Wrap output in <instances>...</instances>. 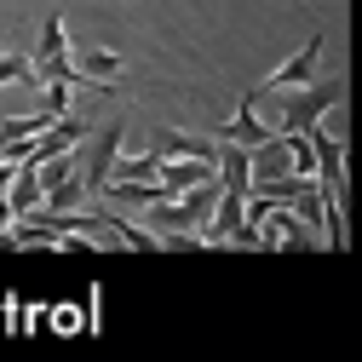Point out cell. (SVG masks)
<instances>
[{
  "instance_id": "cell-1",
  "label": "cell",
  "mask_w": 362,
  "mask_h": 362,
  "mask_svg": "<svg viewBox=\"0 0 362 362\" xmlns=\"http://www.w3.org/2000/svg\"><path fill=\"white\" fill-rule=\"evenodd\" d=\"M282 98V115H276V132H310L316 121H328V110L339 104V81H310L299 93H270Z\"/></svg>"
},
{
  "instance_id": "cell-2",
  "label": "cell",
  "mask_w": 362,
  "mask_h": 362,
  "mask_svg": "<svg viewBox=\"0 0 362 362\" xmlns=\"http://www.w3.org/2000/svg\"><path fill=\"white\" fill-rule=\"evenodd\" d=\"M35 75H40V86H47V81L86 86L81 69H75V52H69V35H64V18H58V12L40 23V40H35Z\"/></svg>"
},
{
  "instance_id": "cell-3",
  "label": "cell",
  "mask_w": 362,
  "mask_h": 362,
  "mask_svg": "<svg viewBox=\"0 0 362 362\" xmlns=\"http://www.w3.org/2000/svg\"><path fill=\"white\" fill-rule=\"evenodd\" d=\"M322 47H328V40H322V35H310L305 47L276 69V75H264V81L253 86V93H259V98H270V93H299V86H310V81H316V64H322Z\"/></svg>"
},
{
  "instance_id": "cell-4",
  "label": "cell",
  "mask_w": 362,
  "mask_h": 362,
  "mask_svg": "<svg viewBox=\"0 0 362 362\" xmlns=\"http://www.w3.org/2000/svg\"><path fill=\"white\" fill-rule=\"evenodd\" d=\"M213 139H218V144H242V150H259V144H270V139H276V127H264V121H259V98L247 93V98H242V110H236L230 121H224V127L213 132Z\"/></svg>"
},
{
  "instance_id": "cell-5",
  "label": "cell",
  "mask_w": 362,
  "mask_h": 362,
  "mask_svg": "<svg viewBox=\"0 0 362 362\" xmlns=\"http://www.w3.org/2000/svg\"><path fill=\"white\" fill-rule=\"evenodd\" d=\"M247 224V196H236V190H224L218 196V207H213V218H207V230H202V247H230V236Z\"/></svg>"
},
{
  "instance_id": "cell-6",
  "label": "cell",
  "mask_w": 362,
  "mask_h": 362,
  "mask_svg": "<svg viewBox=\"0 0 362 362\" xmlns=\"http://www.w3.org/2000/svg\"><path fill=\"white\" fill-rule=\"evenodd\" d=\"M115 161H121V121H110L104 132H98V144H93V156H86V190L93 196H104V185H110V173H115Z\"/></svg>"
},
{
  "instance_id": "cell-7",
  "label": "cell",
  "mask_w": 362,
  "mask_h": 362,
  "mask_svg": "<svg viewBox=\"0 0 362 362\" xmlns=\"http://www.w3.org/2000/svg\"><path fill=\"white\" fill-rule=\"evenodd\" d=\"M75 144H86V121H81V115H64V121H52V127L29 144V161L40 167V161H52V156H69Z\"/></svg>"
},
{
  "instance_id": "cell-8",
  "label": "cell",
  "mask_w": 362,
  "mask_h": 362,
  "mask_svg": "<svg viewBox=\"0 0 362 362\" xmlns=\"http://www.w3.org/2000/svg\"><path fill=\"white\" fill-rule=\"evenodd\" d=\"M218 185L236 190V196H253V150H242V144H218Z\"/></svg>"
},
{
  "instance_id": "cell-9",
  "label": "cell",
  "mask_w": 362,
  "mask_h": 362,
  "mask_svg": "<svg viewBox=\"0 0 362 362\" xmlns=\"http://www.w3.org/2000/svg\"><path fill=\"white\" fill-rule=\"evenodd\" d=\"M12 207H18V218H29V213H40V207H47V185H40V167L35 161H23L18 167V178H12Z\"/></svg>"
},
{
  "instance_id": "cell-10",
  "label": "cell",
  "mask_w": 362,
  "mask_h": 362,
  "mask_svg": "<svg viewBox=\"0 0 362 362\" xmlns=\"http://www.w3.org/2000/svg\"><path fill=\"white\" fill-rule=\"evenodd\" d=\"M75 69H81L86 86H115V81H121V52H110V47L75 52Z\"/></svg>"
},
{
  "instance_id": "cell-11",
  "label": "cell",
  "mask_w": 362,
  "mask_h": 362,
  "mask_svg": "<svg viewBox=\"0 0 362 362\" xmlns=\"http://www.w3.org/2000/svg\"><path fill=\"white\" fill-rule=\"evenodd\" d=\"M86 196H93V190H86V178L75 173L69 185H58V190H47V213H81V202H86Z\"/></svg>"
},
{
  "instance_id": "cell-12",
  "label": "cell",
  "mask_w": 362,
  "mask_h": 362,
  "mask_svg": "<svg viewBox=\"0 0 362 362\" xmlns=\"http://www.w3.org/2000/svg\"><path fill=\"white\" fill-rule=\"evenodd\" d=\"M18 81H40L35 52H0V86H18Z\"/></svg>"
},
{
  "instance_id": "cell-13",
  "label": "cell",
  "mask_w": 362,
  "mask_h": 362,
  "mask_svg": "<svg viewBox=\"0 0 362 362\" xmlns=\"http://www.w3.org/2000/svg\"><path fill=\"white\" fill-rule=\"evenodd\" d=\"M12 224H18V207H12V196H0V236H6Z\"/></svg>"
},
{
  "instance_id": "cell-14",
  "label": "cell",
  "mask_w": 362,
  "mask_h": 362,
  "mask_svg": "<svg viewBox=\"0 0 362 362\" xmlns=\"http://www.w3.org/2000/svg\"><path fill=\"white\" fill-rule=\"evenodd\" d=\"M12 178H18V161H0V196L12 190Z\"/></svg>"
}]
</instances>
